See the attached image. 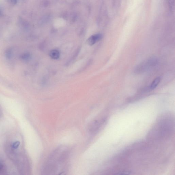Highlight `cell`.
<instances>
[{"mask_svg":"<svg viewBox=\"0 0 175 175\" xmlns=\"http://www.w3.org/2000/svg\"><path fill=\"white\" fill-rule=\"evenodd\" d=\"M160 77H157L153 81L151 84L150 88L151 90L155 89L157 87L160 81Z\"/></svg>","mask_w":175,"mask_h":175,"instance_id":"8992f818","label":"cell"},{"mask_svg":"<svg viewBox=\"0 0 175 175\" xmlns=\"http://www.w3.org/2000/svg\"><path fill=\"white\" fill-rule=\"evenodd\" d=\"M103 38V35L101 34H97L92 35L87 40L88 45L92 46L100 40Z\"/></svg>","mask_w":175,"mask_h":175,"instance_id":"277c9868","label":"cell"},{"mask_svg":"<svg viewBox=\"0 0 175 175\" xmlns=\"http://www.w3.org/2000/svg\"><path fill=\"white\" fill-rule=\"evenodd\" d=\"M13 55V50L12 48H9L6 50L5 52V55L7 59L11 58Z\"/></svg>","mask_w":175,"mask_h":175,"instance_id":"ba28073f","label":"cell"},{"mask_svg":"<svg viewBox=\"0 0 175 175\" xmlns=\"http://www.w3.org/2000/svg\"><path fill=\"white\" fill-rule=\"evenodd\" d=\"M30 54L28 53H23L20 55V58L21 60L23 61H28L30 59Z\"/></svg>","mask_w":175,"mask_h":175,"instance_id":"52a82bcc","label":"cell"},{"mask_svg":"<svg viewBox=\"0 0 175 175\" xmlns=\"http://www.w3.org/2000/svg\"><path fill=\"white\" fill-rule=\"evenodd\" d=\"M173 126L172 119L169 116L163 117L150 132L149 138L154 140L168 137L172 133Z\"/></svg>","mask_w":175,"mask_h":175,"instance_id":"7a4b0ae2","label":"cell"},{"mask_svg":"<svg viewBox=\"0 0 175 175\" xmlns=\"http://www.w3.org/2000/svg\"><path fill=\"white\" fill-rule=\"evenodd\" d=\"M169 8L172 10L174 7V0H168Z\"/></svg>","mask_w":175,"mask_h":175,"instance_id":"30bf717a","label":"cell"},{"mask_svg":"<svg viewBox=\"0 0 175 175\" xmlns=\"http://www.w3.org/2000/svg\"><path fill=\"white\" fill-rule=\"evenodd\" d=\"M104 120H95L92 121L88 126V131L92 134L95 133L104 123Z\"/></svg>","mask_w":175,"mask_h":175,"instance_id":"3957f363","label":"cell"},{"mask_svg":"<svg viewBox=\"0 0 175 175\" xmlns=\"http://www.w3.org/2000/svg\"><path fill=\"white\" fill-rule=\"evenodd\" d=\"M50 56L54 59H58L59 57V52L57 50H53L50 52Z\"/></svg>","mask_w":175,"mask_h":175,"instance_id":"5b68a950","label":"cell"},{"mask_svg":"<svg viewBox=\"0 0 175 175\" xmlns=\"http://www.w3.org/2000/svg\"><path fill=\"white\" fill-rule=\"evenodd\" d=\"M4 167L3 163L0 161V174L3 172Z\"/></svg>","mask_w":175,"mask_h":175,"instance_id":"7c38bea8","label":"cell"},{"mask_svg":"<svg viewBox=\"0 0 175 175\" xmlns=\"http://www.w3.org/2000/svg\"><path fill=\"white\" fill-rule=\"evenodd\" d=\"M20 145V142L19 141L15 142L12 144V148H13V149H17L19 147Z\"/></svg>","mask_w":175,"mask_h":175,"instance_id":"9c48e42d","label":"cell"},{"mask_svg":"<svg viewBox=\"0 0 175 175\" xmlns=\"http://www.w3.org/2000/svg\"><path fill=\"white\" fill-rule=\"evenodd\" d=\"M7 2L10 5H15L18 2V0H7Z\"/></svg>","mask_w":175,"mask_h":175,"instance_id":"8fae6325","label":"cell"},{"mask_svg":"<svg viewBox=\"0 0 175 175\" xmlns=\"http://www.w3.org/2000/svg\"><path fill=\"white\" fill-rule=\"evenodd\" d=\"M3 11L2 8L0 7V18L3 17Z\"/></svg>","mask_w":175,"mask_h":175,"instance_id":"4fadbf2b","label":"cell"},{"mask_svg":"<svg viewBox=\"0 0 175 175\" xmlns=\"http://www.w3.org/2000/svg\"><path fill=\"white\" fill-rule=\"evenodd\" d=\"M70 152L64 146L58 147L53 151L44 163L42 170L44 175L64 174L68 170Z\"/></svg>","mask_w":175,"mask_h":175,"instance_id":"6da1fadb","label":"cell"}]
</instances>
